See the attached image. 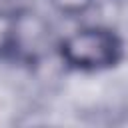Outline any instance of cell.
I'll use <instances>...</instances> for the list:
<instances>
[{
    "label": "cell",
    "mask_w": 128,
    "mask_h": 128,
    "mask_svg": "<svg viewBox=\"0 0 128 128\" xmlns=\"http://www.w3.org/2000/svg\"><path fill=\"white\" fill-rule=\"evenodd\" d=\"M18 22L20 10L0 8V60L18 56Z\"/></svg>",
    "instance_id": "cell-2"
},
{
    "label": "cell",
    "mask_w": 128,
    "mask_h": 128,
    "mask_svg": "<svg viewBox=\"0 0 128 128\" xmlns=\"http://www.w3.org/2000/svg\"><path fill=\"white\" fill-rule=\"evenodd\" d=\"M50 4H52L54 10H58L60 14L74 18V16H84V14L92 8L94 0H50Z\"/></svg>",
    "instance_id": "cell-3"
},
{
    "label": "cell",
    "mask_w": 128,
    "mask_h": 128,
    "mask_svg": "<svg viewBox=\"0 0 128 128\" xmlns=\"http://www.w3.org/2000/svg\"><path fill=\"white\" fill-rule=\"evenodd\" d=\"M60 60L76 72H104L116 68L126 54L122 36L102 24H90L64 36L58 46Z\"/></svg>",
    "instance_id": "cell-1"
}]
</instances>
